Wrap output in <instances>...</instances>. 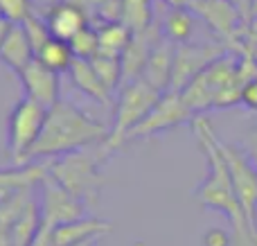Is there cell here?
<instances>
[{
	"mask_svg": "<svg viewBox=\"0 0 257 246\" xmlns=\"http://www.w3.org/2000/svg\"><path fill=\"white\" fill-rule=\"evenodd\" d=\"M48 120V108L34 99L23 97L14 104L7 120V156L14 165H25L27 154L36 145Z\"/></svg>",
	"mask_w": 257,
	"mask_h": 246,
	"instance_id": "8992f818",
	"label": "cell"
},
{
	"mask_svg": "<svg viewBox=\"0 0 257 246\" xmlns=\"http://www.w3.org/2000/svg\"><path fill=\"white\" fill-rule=\"evenodd\" d=\"M90 63H93L95 72L99 75V79L104 81V86H106L111 93H115V90L122 88V84H124V75H122V59L106 57V54H97L95 59H90Z\"/></svg>",
	"mask_w": 257,
	"mask_h": 246,
	"instance_id": "603a6c76",
	"label": "cell"
},
{
	"mask_svg": "<svg viewBox=\"0 0 257 246\" xmlns=\"http://www.w3.org/2000/svg\"><path fill=\"white\" fill-rule=\"evenodd\" d=\"M250 21L257 27V0H253V5H250Z\"/></svg>",
	"mask_w": 257,
	"mask_h": 246,
	"instance_id": "e575fe53",
	"label": "cell"
},
{
	"mask_svg": "<svg viewBox=\"0 0 257 246\" xmlns=\"http://www.w3.org/2000/svg\"><path fill=\"white\" fill-rule=\"evenodd\" d=\"M113 226L108 221H102L97 217H81V219H75L70 224H63V226H57L52 230V244L54 246H70V244H79L84 239H90V237H102L111 230Z\"/></svg>",
	"mask_w": 257,
	"mask_h": 246,
	"instance_id": "e0dca14e",
	"label": "cell"
},
{
	"mask_svg": "<svg viewBox=\"0 0 257 246\" xmlns=\"http://www.w3.org/2000/svg\"><path fill=\"white\" fill-rule=\"evenodd\" d=\"M232 5L237 7V12L241 14V18H244V23L250 21V5H253V0H230Z\"/></svg>",
	"mask_w": 257,
	"mask_h": 246,
	"instance_id": "4dcf8cb0",
	"label": "cell"
},
{
	"mask_svg": "<svg viewBox=\"0 0 257 246\" xmlns=\"http://www.w3.org/2000/svg\"><path fill=\"white\" fill-rule=\"evenodd\" d=\"M217 34L221 36H237L239 25H244V18L237 12V7L230 0H192L190 5Z\"/></svg>",
	"mask_w": 257,
	"mask_h": 246,
	"instance_id": "7c38bea8",
	"label": "cell"
},
{
	"mask_svg": "<svg viewBox=\"0 0 257 246\" xmlns=\"http://www.w3.org/2000/svg\"><path fill=\"white\" fill-rule=\"evenodd\" d=\"M97 34H99V54L122 59L133 32L122 23H108V25L97 27Z\"/></svg>",
	"mask_w": 257,
	"mask_h": 246,
	"instance_id": "d6986e66",
	"label": "cell"
},
{
	"mask_svg": "<svg viewBox=\"0 0 257 246\" xmlns=\"http://www.w3.org/2000/svg\"><path fill=\"white\" fill-rule=\"evenodd\" d=\"M165 3H167L172 9H181V7H190L192 0H165Z\"/></svg>",
	"mask_w": 257,
	"mask_h": 246,
	"instance_id": "d6a6232c",
	"label": "cell"
},
{
	"mask_svg": "<svg viewBox=\"0 0 257 246\" xmlns=\"http://www.w3.org/2000/svg\"><path fill=\"white\" fill-rule=\"evenodd\" d=\"M219 147L221 154L228 163V170L232 176V185H235L237 199L241 203V210H244L248 224L257 228V167L253 165L246 152L237 145H228L223 140H219Z\"/></svg>",
	"mask_w": 257,
	"mask_h": 246,
	"instance_id": "ba28073f",
	"label": "cell"
},
{
	"mask_svg": "<svg viewBox=\"0 0 257 246\" xmlns=\"http://www.w3.org/2000/svg\"><path fill=\"white\" fill-rule=\"evenodd\" d=\"M241 104L246 108H250V111H257V77L244 86V90H241Z\"/></svg>",
	"mask_w": 257,
	"mask_h": 246,
	"instance_id": "f1b7e54d",
	"label": "cell"
},
{
	"mask_svg": "<svg viewBox=\"0 0 257 246\" xmlns=\"http://www.w3.org/2000/svg\"><path fill=\"white\" fill-rule=\"evenodd\" d=\"M108 134H111V129L104 122L90 117L77 104L59 99L48 111L45 127L36 145L32 147V152L27 154L25 165L41 161V158L43 161H57V158L68 156V154L84 152L93 145L104 143Z\"/></svg>",
	"mask_w": 257,
	"mask_h": 246,
	"instance_id": "6da1fadb",
	"label": "cell"
},
{
	"mask_svg": "<svg viewBox=\"0 0 257 246\" xmlns=\"http://www.w3.org/2000/svg\"><path fill=\"white\" fill-rule=\"evenodd\" d=\"M122 25H126L133 34L151 27L149 0H122Z\"/></svg>",
	"mask_w": 257,
	"mask_h": 246,
	"instance_id": "7402d4cb",
	"label": "cell"
},
{
	"mask_svg": "<svg viewBox=\"0 0 257 246\" xmlns=\"http://www.w3.org/2000/svg\"><path fill=\"white\" fill-rule=\"evenodd\" d=\"M156 45H158V34H156L151 27L131 36L124 54H122V75H124V84L138 79V77L142 75V70H145V66H147V61H149V57H151Z\"/></svg>",
	"mask_w": 257,
	"mask_h": 246,
	"instance_id": "5bb4252c",
	"label": "cell"
},
{
	"mask_svg": "<svg viewBox=\"0 0 257 246\" xmlns=\"http://www.w3.org/2000/svg\"><path fill=\"white\" fill-rule=\"evenodd\" d=\"M18 79H21V84H23L25 97L34 99L36 104L45 106L48 111L61 99L59 97V88H61V84H59V72L50 70V68L43 66L36 57L32 59L30 66L18 75Z\"/></svg>",
	"mask_w": 257,
	"mask_h": 246,
	"instance_id": "8fae6325",
	"label": "cell"
},
{
	"mask_svg": "<svg viewBox=\"0 0 257 246\" xmlns=\"http://www.w3.org/2000/svg\"><path fill=\"white\" fill-rule=\"evenodd\" d=\"M192 32H194V18H192L190 9H172L167 21H165V39L172 41L174 45H183L190 43Z\"/></svg>",
	"mask_w": 257,
	"mask_h": 246,
	"instance_id": "44dd1931",
	"label": "cell"
},
{
	"mask_svg": "<svg viewBox=\"0 0 257 246\" xmlns=\"http://www.w3.org/2000/svg\"><path fill=\"white\" fill-rule=\"evenodd\" d=\"M203 246H232V237H230V233L228 230H223V228H208L203 233Z\"/></svg>",
	"mask_w": 257,
	"mask_h": 246,
	"instance_id": "4316f807",
	"label": "cell"
},
{
	"mask_svg": "<svg viewBox=\"0 0 257 246\" xmlns=\"http://www.w3.org/2000/svg\"><path fill=\"white\" fill-rule=\"evenodd\" d=\"M253 57H255V61H257V48H253Z\"/></svg>",
	"mask_w": 257,
	"mask_h": 246,
	"instance_id": "d590c367",
	"label": "cell"
},
{
	"mask_svg": "<svg viewBox=\"0 0 257 246\" xmlns=\"http://www.w3.org/2000/svg\"><path fill=\"white\" fill-rule=\"evenodd\" d=\"M99 244V237H90V239H84L79 244H70V246H97Z\"/></svg>",
	"mask_w": 257,
	"mask_h": 246,
	"instance_id": "836d02e7",
	"label": "cell"
},
{
	"mask_svg": "<svg viewBox=\"0 0 257 246\" xmlns=\"http://www.w3.org/2000/svg\"><path fill=\"white\" fill-rule=\"evenodd\" d=\"M163 97L160 90H156L151 84H147L142 77L128 81L120 88L115 111H113V125L108 138L102 143L99 152L104 158H108L115 149H120L126 143V136L151 113V108Z\"/></svg>",
	"mask_w": 257,
	"mask_h": 246,
	"instance_id": "277c9868",
	"label": "cell"
},
{
	"mask_svg": "<svg viewBox=\"0 0 257 246\" xmlns=\"http://www.w3.org/2000/svg\"><path fill=\"white\" fill-rule=\"evenodd\" d=\"M9 27H12V23H9L7 18H3V16H0V45H3L5 36H7V32H9Z\"/></svg>",
	"mask_w": 257,
	"mask_h": 246,
	"instance_id": "1f68e13d",
	"label": "cell"
},
{
	"mask_svg": "<svg viewBox=\"0 0 257 246\" xmlns=\"http://www.w3.org/2000/svg\"><path fill=\"white\" fill-rule=\"evenodd\" d=\"M244 81L239 77V54L226 52L214 63H210L199 77L190 81L181 90L185 104L194 115L210 108H230L241 104Z\"/></svg>",
	"mask_w": 257,
	"mask_h": 246,
	"instance_id": "3957f363",
	"label": "cell"
},
{
	"mask_svg": "<svg viewBox=\"0 0 257 246\" xmlns=\"http://www.w3.org/2000/svg\"><path fill=\"white\" fill-rule=\"evenodd\" d=\"M30 14V0H0V16L9 23H23Z\"/></svg>",
	"mask_w": 257,
	"mask_h": 246,
	"instance_id": "484cf974",
	"label": "cell"
},
{
	"mask_svg": "<svg viewBox=\"0 0 257 246\" xmlns=\"http://www.w3.org/2000/svg\"><path fill=\"white\" fill-rule=\"evenodd\" d=\"M194 131L199 145L205 154V161H208V174L201 181V185L196 188V199L203 208L208 210H217L223 212L228 219L235 226V233L239 235L241 242H257V228L248 224L244 210H241V203L237 199L235 185H232V176L228 170V163L221 154L219 147V138L212 131L210 122L205 117H196L194 122Z\"/></svg>",
	"mask_w": 257,
	"mask_h": 246,
	"instance_id": "7a4b0ae2",
	"label": "cell"
},
{
	"mask_svg": "<svg viewBox=\"0 0 257 246\" xmlns=\"http://www.w3.org/2000/svg\"><path fill=\"white\" fill-rule=\"evenodd\" d=\"M174 52H176V45H174L172 41H167V39L160 41L154 48L145 70H142V75H140L147 84H151L156 90H160V93H167L169 86H172Z\"/></svg>",
	"mask_w": 257,
	"mask_h": 246,
	"instance_id": "2e32d148",
	"label": "cell"
},
{
	"mask_svg": "<svg viewBox=\"0 0 257 246\" xmlns=\"http://www.w3.org/2000/svg\"><path fill=\"white\" fill-rule=\"evenodd\" d=\"M23 27H25L27 39H30L32 50H34V57H36V54H39V50L43 48L50 39H52V34H50V30H48V23H45V18L41 21L39 16L30 14V16L23 21Z\"/></svg>",
	"mask_w": 257,
	"mask_h": 246,
	"instance_id": "d4e9b609",
	"label": "cell"
},
{
	"mask_svg": "<svg viewBox=\"0 0 257 246\" xmlns=\"http://www.w3.org/2000/svg\"><path fill=\"white\" fill-rule=\"evenodd\" d=\"M241 149L246 152V156L253 161V165L257 167V127L246 131L244 136V143H241Z\"/></svg>",
	"mask_w": 257,
	"mask_h": 246,
	"instance_id": "83f0119b",
	"label": "cell"
},
{
	"mask_svg": "<svg viewBox=\"0 0 257 246\" xmlns=\"http://www.w3.org/2000/svg\"><path fill=\"white\" fill-rule=\"evenodd\" d=\"M32 59H34V50H32V43H30V39H27L25 27H23V23H12L3 45H0V61H3L9 70L21 75V72L30 66Z\"/></svg>",
	"mask_w": 257,
	"mask_h": 246,
	"instance_id": "9a60e30c",
	"label": "cell"
},
{
	"mask_svg": "<svg viewBox=\"0 0 257 246\" xmlns=\"http://www.w3.org/2000/svg\"><path fill=\"white\" fill-rule=\"evenodd\" d=\"M30 246H54L52 244V228L41 224V230L36 233V237L30 242Z\"/></svg>",
	"mask_w": 257,
	"mask_h": 246,
	"instance_id": "f546056e",
	"label": "cell"
},
{
	"mask_svg": "<svg viewBox=\"0 0 257 246\" xmlns=\"http://www.w3.org/2000/svg\"><path fill=\"white\" fill-rule=\"evenodd\" d=\"M68 75H70L72 84H75L84 95H88L90 99H95V102H99V104L111 102L113 93L104 86V81L99 79V75L95 72L93 63H90L88 59H75L70 70H68Z\"/></svg>",
	"mask_w": 257,
	"mask_h": 246,
	"instance_id": "ac0fdd59",
	"label": "cell"
},
{
	"mask_svg": "<svg viewBox=\"0 0 257 246\" xmlns=\"http://www.w3.org/2000/svg\"><path fill=\"white\" fill-rule=\"evenodd\" d=\"M223 54H226V50L217 48V45H194V43L176 45L169 90H178L181 93L194 77H199L210 63H214Z\"/></svg>",
	"mask_w": 257,
	"mask_h": 246,
	"instance_id": "30bf717a",
	"label": "cell"
},
{
	"mask_svg": "<svg viewBox=\"0 0 257 246\" xmlns=\"http://www.w3.org/2000/svg\"><path fill=\"white\" fill-rule=\"evenodd\" d=\"M70 50L75 54V59H95L99 54V34L97 27L86 25L75 39L70 41Z\"/></svg>",
	"mask_w": 257,
	"mask_h": 246,
	"instance_id": "cb8c5ba5",
	"label": "cell"
},
{
	"mask_svg": "<svg viewBox=\"0 0 257 246\" xmlns=\"http://www.w3.org/2000/svg\"><path fill=\"white\" fill-rule=\"evenodd\" d=\"M45 23H48V30L52 34V39L70 43L88 25V16H86V12L81 7L66 0V3H59L50 9L48 16H45Z\"/></svg>",
	"mask_w": 257,
	"mask_h": 246,
	"instance_id": "4fadbf2b",
	"label": "cell"
},
{
	"mask_svg": "<svg viewBox=\"0 0 257 246\" xmlns=\"http://www.w3.org/2000/svg\"><path fill=\"white\" fill-rule=\"evenodd\" d=\"M39 208L43 226L52 230L57 226L70 224V221L88 215V206L81 199H77L72 192H68L59 181H54L50 176V170L39 183Z\"/></svg>",
	"mask_w": 257,
	"mask_h": 246,
	"instance_id": "52a82bcc",
	"label": "cell"
},
{
	"mask_svg": "<svg viewBox=\"0 0 257 246\" xmlns=\"http://www.w3.org/2000/svg\"><path fill=\"white\" fill-rule=\"evenodd\" d=\"M36 59H39L43 66H48L50 70L61 75V72L70 70L72 61H75V54H72V50H70V43L59 41V39H50L48 43L39 50Z\"/></svg>",
	"mask_w": 257,
	"mask_h": 246,
	"instance_id": "ffe728a7",
	"label": "cell"
},
{
	"mask_svg": "<svg viewBox=\"0 0 257 246\" xmlns=\"http://www.w3.org/2000/svg\"><path fill=\"white\" fill-rule=\"evenodd\" d=\"M192 117H194V113H192L190 106L185 104L183 95L178 93V90H167V93H163V97L158 99V104L151 108L149 115L126 136V143L169 131V129H174V127H181V125H185V122H190Z\"/></svg>",
	"mask_w": 257,
	"mask_h": 246,
	"instance_id": "9c48e42d",
	"label": "cell"
},
{
	"mask_svg": "<svg viewBox=\"0 0 257 246\" xmlns=\"http://www.w3.org/2000/svg\"><path fill=\"white\" fill-rule=\"evenodd\" d=\"M106 161L99 154L90 152H75L61 156L57 161H50V176L63 185L68 192H72L86 206H95L99 201V194L104 188V176L99 165Z\"/></svg>",
	"mask_w": 257,
	"mask_h": 246,
	"instance_id": "5b68a950",
	"label": "cell"
}]
</instances>
